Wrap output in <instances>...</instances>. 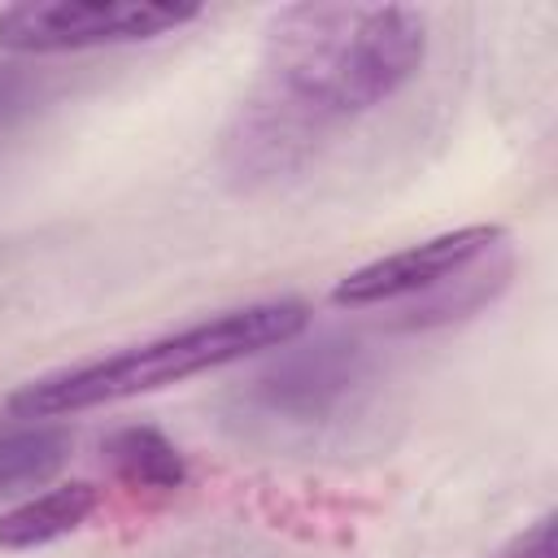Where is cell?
Returning a JSON list of instances; mask_svg holds the SVG:
<instances>
[{
    "label": "cell",
    "instance_id": "cell-4",
    "mask_svg": "<svg viewBox=\"0 0 558 558\" xmlns=\"http://www.w3.org/2000/svg\"><path fill=\"white\" fill-rule=\"evenodd\" d=\"M201 4L140 0H26L0 9V48L13 57H61L92 48H126L183 31Z\"/></svg>",
    "mask_w": 558,
    "mask_h": 558
},
{
    "label": "cell",
    "instance_id": "cell-8",
    "mask_svg": "<svg viewBox=\"0 0 558 558\" xmlns=\"http://www.w3.org/2000/svg\"><path fill=\"white\" fill-rule=\"evenodd\" d=\"M70 453V432L48 418H13L0 423V493L44 484L61 471Z\"/></svg>",
    "mask_w": 558,
    "mask_h": 558
},
{
    "label": "cell",
    "instance_id": "cell-5",
    "mask_svg": "<svg viewBox=\"0 0 558 558\" xmlns=\"http://www.w3.org/2000/svg\"><path fill=\"white\" fill-rule=\"evenodd\" d=\"M288 349V344H283ZM371 379V357L357 340H314L279 353L240 388V414L270 432H314L336 423Z\"/></svg>",
    "mask_w": 558,
    "mask_h": 558
},
{
    "label": "cell",
    "instance_id": "cell-6",
    "mask_svg": "<svg viewBox=\"0 0 558 558\" xmlns=\"http://www.w3.org/2000/svg\"><path fill=\"white\" fill-rule=\"evenodd\" d=\"M100 506V488L87 480L57 484L39 497H26L22 506L0 514V549H39L70 532H78Z\"/></svg>",
    "mask_w": 558,
    "mask_h": 558
},
{
    "label": "cell",
    "instance_id": "cell-2",
    "mask_svg": "<svg viewBox=\"0 0 558 558\" xmlns=\"http://www.w3.org/2000/svg\"><path fill=\"white\" fill-rule=\"evenodd\" d=\"M305 327H310V305L296 296L248 301L214 318H201L183 331H166L144 344H126L118 353L87 357V362L48 371L39 379H26L17 392H9L4 410L9 418H61L96 405H118L140 392H157V388L209 375L240 357L283 349Z\"/></svg>",
    "mask_w": 558,
    "mask_h": 558
},
{
    "label": "cell",
    "instance_id": "cell-3",
    "mask_svg": "<svg viewBox=\"0 0 558 558\" xmlns=\"http://www.w3.org/2000/svg\"><path fill=\"white\" fill-rule=\"evenodd\" d=\"M510 275H514L510 231L493 222H475L349 270L331 288V305L392 310L388 323L397 331H423L484 310L510 283Z\"/></svg>",
    "mask_w": 558,
    "mask_h": 558
},
{
    "label": "cell",
    "instance_id": "cell-10",
    "mask_svg": "<svg viewBox=\"0 0 558 558\" xmlns=\"http://www.w3.org/2000/svg\"><path fill=\"white\" fill-rule=\"evenodd\" d=\"M35 96H39L35 78L22 65H4L0 61V131H9L13 122H22L31 113V105H35Z\"/></svg>",
    "mask_w": 558,
    "mask_h": 558
},
{
    "label": "cell",
    "instance_id": "cell-1",
    "mask_svg": "<svg viewBox=\"0 0 558 558\" xmlns=\"http://www.w3.org/2000/svg\"><path fill=\"white\" fill-rule=\"evenodd\" d=\"M427 57V17L410 4H288L270 13L262 83L227 140L240 170L275 174L314 135L388 105Z\"/></svg>",
    "mask_w": 558,
    "mask_h": 558
},
{
    "label": "cell",
    "instance_id": "cell-7",
    "mask_svg": "<svg viewBox=\"0 0 558 558\" xmlns=\"http://www.w3.org/2000/svg\"><path fill=\"white\" fill-rule=\"evenodd\" d=\"M105 458L113 475L135 493H179L187 484V458L179 453V445L144 423L118 427L105 440Z\"/></svg>",
    "mask_w": 558,
    "mask_h": 558
},
{
    "label": "cell",
    "instance_id": "cell-9",
    "mask_svg": "<svg viewBox=\"0 0 558 558\" xmlns=\"http://www.w3.org/2000/svg\"><path fill=\"white\" fill-rule=\"evenodd\" d=\"M484 558H558V549H554V510H545L541 519H532L523 532H514L510 541H501Z\"/></svg>",
    "mask_w": 558,
    "mask_h": 558
}]
</instances>
